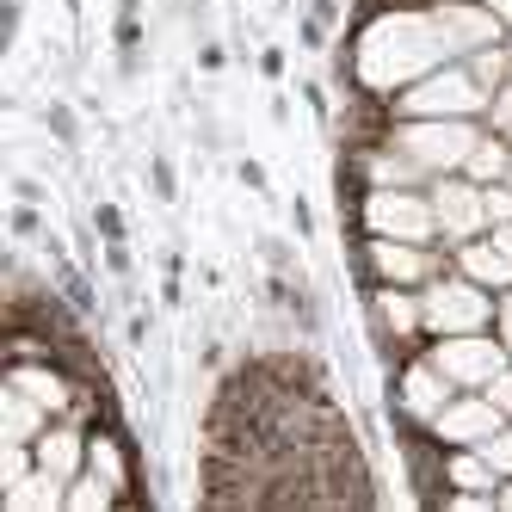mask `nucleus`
I'll return each mask as SVG.
<instances>
[{
  "label": "nucleus",
  "instance_id": "obj_1",
  "mask_svg": "<svg viewBox=\"0 0 512 512\" xmlns=\"http://www.w3.org/2000/svg\"><path fill=\"white\" fill-rule=\"evenodd\" d=\"M457 62L445 19L438 7H420V0H389V7H358L352 25L334 44V87L340 93H377L395 99L401 87H414L432 68Z\"/></svg>",
  "mask_w": 512,
  "mask_h": 512
},
{
  "label": "nucleus",
  "instance_id": "obj_2",
  "mask_svg": "<svg viewBox=\"0 0 512 512\" xmlns=\"http://www.w3.org/2000/svg\"><path fill=\"white\" fill-rule=\"evenodd\" d=\"M346 260H352L358 284H408V290H426L438 272L451 266V247H438V241H389V235L346 229Z\"/></svg>",
  "mask_w": 512,
  "mask_h": 512
},
{
  "label": "nucleus",
  "instance_id": "obj_3",
  "mask_svg": "<svg viewBox=\"0 0 512 512\" xmlns=\"http://www.w3.org/2000/svg\"><path fill=\"white\" fill-rule=\"evenodd\" d=\"M364 334H371V352L389 364L414 358L426 346V303L408 284H364Z\"/></svg>",
  "mask_w": 512,
  "mask_h": 512
},
{
  "label": "nucleus",
  "instance_id": "obj_4",
  "mask_svg": "<svg viewBox=\"0 0 512 512\" xmlns=\"http://www.w3.org/2000/svg\"><path fill=\"white\" fill-rule=\"evenodd\" d=\"M488 87L475 81V68L457 56L445 68H432V75H420L414 87H401L389 99L395 118H488Z\"/></svg>",
  "mask_w": 512,
  "mask_h": 512
},
{
  "label": "nucleus",
  "instance_id": "obj_5",
  "mask_svg": "<svg viewBox=\"0 0 512 512\" xmlns=\"http://www.w3.org/2000/svg\"><path fill=\"white\" fill-rule=\"evenodd\" d=\"M475 136H482V118H389V142L408 155L426 179L438 173H463Z\"/></svg>",
  "mask_w": 512,
  "mask_h": 512
},
{
  "label": "nucleus",
  "instance_id": "obj_6",
  "mask_svg": "<svg viewBox=\"0 0 512 512\" xmlns=\"http://www.w3.org/2000/svg\"><path fill=\"white\" fill-rule=\"evenodd\" d=\"M420 303H426V340H445V334H488L494 315H500V297L488 284H475L469 272L445 266L426 290H420Z\"/></svg>",
  "mask_w": 512,
  "mask_h": 512
},
{
  "label": "nucleus",
  "instance_id": "obj_7",
  "mask_svg": "<svg viewBox=\"0 0 512 512\" xmlns=\"http://www.w3.org/2000/svg\"><path fill=\"white\" fill-rule=\"evenodd\" d=\"M346 229L358 235H389V241H438V216L426 186H371L346 216ZM445 247V241H438Z\"/></svg>",
  "mask_w": 512,
  "mask_h": 512
},
{
  "label": "nucleus",
  "instance_id": "obj_8",
  "mask_svg": "<svg viewBox=\"0 0 512 512\" xmlns=\"http://www.w3.org/2000/svg\"><path fill=\"white\" fill-rule=\"evenodd\" d=\"M457 395V383L438 371V364L426 358V346L414 352V358H401L395 371H389V426L395 420H408V426H432L438 420V408Z\"/></svg>",
  "mask_w": 512,
  "mask_h": 512
},
{
  "label": "nucleus",
  "instance_id": "obj_9",
  "mask_svg": "<svg viewBox=\"0 0 512 512\" xmlns=\"http://www.w3.org/2000/svg\"><path fill=\"white\" fill-rule=\"evenodd\" d=\"M426 358L445 371L457 389H488L506 364H512V352H506V340L494 334H445V340H426Z\"/></svg>",
  "mask_w": 512,
  "mask_h": 512
},
{
  "label": "nucleus",
  "instance_id": "obj_10",
  "mask_svg": "<svg viewBox=\"0 0 512 512\" xmlns=\"http://www.w3.org/2000/svg\"><path fill=\"white\" fill-rule=\"evenodd\" d=\"M426 192H432V216H438V241L445 247L488 235V192L475 186L469 173H438Z\"/></svg>",
  "mask_w": 512,
  "mask_h": 512
},
{
  "label": "nucleus",
  "instance_id": "obj_11",
  "mask_svg": "<svg viewBox=\"0 0 512 512\" xmlns=\"http://www.w3.org/2000/svg\"><path fill=\"white\" fill-rule=\"evenodd\" d=\"M87 469L99 475V482H112L124 494V506L142 500V463H136V445H130V432H124L118 414H99L87 426Z\"/></svg>",
  "mask_w": 512,
  "mask_h": 512
},
{
  "label": "nucleus",
  "instance_id": "obj_12",
  "mask_svg": "<svg viewBox=\"0 0 512 512\" xmlns=\"http://www.w3.org/2000/svg\"><path fill=\"white\" fill-rule=\"evenodd\" d=\"M500 426H506V414L488 401V389H457L426 432L438 438V445H488Z\"/></svg>",
  "mask_w": 512,
  "mask_h": 512
},
{
  "label": "nucleus",
  "instance_id": "obj_13",
  "mask_svg": "<svg viewBox=\"0 0 512 512\" xmlns=\"http://www.w3.org/2000/svg\"><path fill=\"white\" fill-rule=\"evenodd\" d=\"M31 457H38L44 475H56V482L68 488V482L87 469V426H81V420H50V426L38 432V445H31Z\"/></svg>",
  "mask_w": 512,
  "mask_h": 512
},
{
  "label": "nucleus",
  "instance_id": "obj_14",
  "mask_svg": "<svg viewBox=\"0 0 512 512\" xmlns=\"http://www.w3.org/2000/svg\"><path fill=\"white\" fill-rule=\"evenodd\" d=\"M451 266H457V272H469L475 284H488L494 297H500V290H512V253H506L494 235H475V241L451 247Z\"/></svg>",
  "mask_w": 512,
  "mask_h": 512
},
{
  "label": "nucleus",
  "instance_id": "obj_15",
  "mask_svg": "<svg viewBox=\"0 0 512 512\" xmlns=\"http://www.w3.org/2000/svg\"><path fill=\"white\" fill-rule=\"evenodd\" d=\"M56 414L50 408H38L25 389H13V383H0V445H38V432L50 426Z\"/></svg>",
  "mask_w": 512,
  "mask_h": 512
},
{
  "label": "nucleus",
  "instance_id": "obj_16",
  "mask_svg": "<svg viewBox=\"0 0 512 512\" xmlns=\"http://www.w3.org/2000/svg\"><path fill=\"white\" fill-rule=\"evenodd\" d=\"M62 482L56 475H44V469H31L25 482H13V488H0V512H62Z\"/></svg>",
  "mask_w": 512,
  "mask_h": 512
},
{
  "label": "nucleus",
  "instance_id": "obj_17",
  "mask_svg": "<svg viewBox=\"0 0 512 512\" xmlns=\"http://www.w3.org/2000/svg\"><path fill=\"white\" fill-rule=\"evenodd\" d=\"M506 167H512V142H506V136H494V130L482 124V136H475V149H469L463 173L475 179V186H500Z\"/></svg>",
  "mask_w": 512,
  "mask_h": 512
},
{
  "label": "nucleus",
  "instance_id": "obj_18",
  "mask_svg": "<svg viewBox=\"0 0 512 512\" xmlns=\"http://www.w3.org/2000/svg\"><path fill=\"white\" fill-rule=\"evenodd\" d=\"M112 506H124V494L112 482H99L93 469H81L75 482H68V494H62V512H112Z\"/></svg>",
  "mask_w": 512,
  "mask_h": 512
},
{
  "label": "nucleus",
  "instance_id": "obj_19",
  "mask_svg": "<svg viewBox=\"0 0 512 512\" xmlns=\"http://www.w3.org/2000/svg\"><path fill=\"white\" fill-rule=\"evenodd\" d=\"M44 130L62 142V149H81V124H75V105L50 99V105H44Z\"/></svg>",
  "mask_w": 512,
  "mask_h": 512
},
{
  "label": "nucleus",
  "instance_id": "obj_20",
  "mask_svg": "<svg viewBox=\"0 0 512 512\" xmlns=\"http://www.w3.org/2000/svg\"><path fill=\"white\" fill-rule=\"evenodd\" d=\"M260 260H266V272H303L297 266V247H290L284 235H260Z\"/></svg>",
  "mask_w": 512,
  "mask_h": 512
},
{
  "label": "nucleus",
  "instance_id": "obj_21",
  "mask_svg": "<svg viewBox=\"0 0 512 512\" xmlns=\"http://www.w3.org/2000/svg\"><path fill=\"white\" fill-rule=\"evenodd\" d=\"M13 235H19V241H44V235H50V229H44V210L19 198V204H13Z\"/></svg>",
  "mask_w": 512,
  "mask_h": 512
},
{
  "label": "nucleus",
  "instance_id": "obj_22",
  "mask_svg": "<svg viewBox=\"0 0 512 512\" xmlns=\"http://www.w3.org/2000/svg\"><path fill=\"white\" fill-rule=\"evenodd\" d=\"M482 124H488L494 136H506V142H512V81L488 99V118H482Z\"/></svg>",
  "mask_w": 512,
  "mask_h": 512
},
{
  "label": "nucleus",
  "instance_id": "obj_23",
  "mask_svg": "<svg viewBox=\"0 0 512 512\" xmlns=\"http://www.w3.org/2000/svg\"><path fill=\"white\" fill-rule=\"evenodd\" d=\"M482 457H488V463L500 469V482H506V475H512V420H506V426H500V432L488 438V445H482Z\"/></svg>",
  "mask_w": 512,
  "mask_h": 512
},
{
  "label": "nucleus",
  "instance_id": "obj_24",
  "mask_svg": "<svg viewBox=\"0 0 512 512\" xmlns=\"http://www.w3.org/2000/svg\"><path fill=\"white\" fill-rule=\"evenodd\" d=\"M149 186H155V198H161V204H173V198H179V179H173V161H167V155H155V161H149Z\"/></svg>",
  "mask_w": 512,
  "mask_h": 512
},
{
  "label": "nucleus",
  "instance_id": "obj_25",
  "mask_svg": "<svg viewBox=\"0 0 512 512\" xmlns=\"http://www.w3.org/2000/svg\"><path fill=\"white\" fill-rule=\"evenodd\" d=\"M488 192V229H506L512 223V186L500 179V186H482Z\"/></svg>",
  "mask_w": 512,
  "mask_h": 512
},
{
  "label": "nucleus",
  "instance_id": "obj_26",
  "mask_svg": "<svg viewBox=\"0 0 512 512\" xmlns=\"http://www.w3.org/2000/svg\"><path fill=\"white\" fill-rule=\"evenodd\" d=\"M93 229H99V241H124V210L118 204H93Z\"/></svg>",
  "mask_w": 512,
  "mask_h": 512
},
{
  "label": "nucleus",
  "instance_id": "obj_27",
  "mask_svg": "<svg viewBox=\"0 0 512 512\" xmlns=\"http://www.w3.org/2000/svg\"><path fill=\"white\" fill-rule=\"evenodd\" d=\"M309 13H315L327 31H346V25H352V19H346V13H352L346 0H309Z\"/></svg>",
  "mask_w": 512,
  "mask_h": 512
},
{
  "label": "nucleus",
  "instance_id": "obj_28",
  "mask_svg": "<svg viewBox=\"0 0 512 512\" xmlns=\"http://www.w3.org/2000/svg\"><path fill=\"white\" fill-rule=\"evenodd\" d=\"M235 179H241V186H247V192H260V198L272 192V179H266V167H260V161H253V155H241V161H235Z\"/></svg>",
  "mask_w": 512,
  "mask_h": 512
},
{
  "label": "nucleus",
  "instance_id": "obj_29",
  "mask_svg": "<svg viewBox=\"0 0 512 512\" xmlns=\"http://www.w3.org/2000/svg\"><path fill=\"white\" fill-rule=\"evenodd\" d=\"M290 229H297V241H315V210H309V198H303V192L290 198Z\"/></svg>",
  "mask_w": 512,
  "mask_h": 512
},
{
  "label": "nucleus",
  "instance_id": "obj_30",
  "mask_svg": "<svg viewBox=\"0 0 512 512\" xmlns=\"http://www.w3.org/2000/svg\"><path fill=\"white\" fill-rule=\"evenodd\" d=\"M105 272H112L118 284H130V247L124 241H105Z\"/></svg>",
  "mask_w": 512,
  "mask_h": 512
},
{
  "label": "nucleus",
  "instance_id": "obj_31",
  "mask_svg": "<svg viewBox=\"0 0 512 512\" xmlns=\"http://www.w3.org/2000/svg\"><path fill=\"white\" fill-rule=\"evenodd\" d=\"M488 401H494V408H500V414L512 420V364H506V371H500V377L488 383Z\"/></svg>",
  "mask_w": 512,
  "mask_h": 512
},
{
  "label": "nucleus",
  "instance_id": "obj_32",
  "mask_svg": "<svg viewBox=\"0 0 512 512\" xmlns=\"http://www.w3.org/2000/svg\"><path fill=\"white\" fill-rule=\"evenodd\" d=\"M223 62H229V50L216 44V38H204V44H198V68H204V75H223Z\"/></svg>",
  "mask_w": 512,
  "mask_h": 512
},
{
  "label": "nucleus",
  "instance_id": "obj_33",
  "mask_svg": "<svg viewBox=\"0 0 512 512\" xmlns=\"http://www.w3.org/2000/svg\"><path fill=\"white\" fill-rule=\"evenodd\" d=\"M494 334L506 340V352H512V290H500V315H494Z\"/></svg>",
  "mask_w": 512,
  "mask_h": 512
},
{
  "label": "nucleus",
  "instance_id": "obj_34",
  "mask_svg": "<svg viewBox=\"0 0 512 512\" xmlns=\"http://www.w3.org/2000/svg\"><path fill=\"white\" fill-rule=\"evenodd\" d=\"M260 75H266V81H284V50H278V44L260 50Z\"/></svg>",
  "mask_w": 512,
  "mask_h": 512
},
{
  "label": "nucleus",
  "instance_id": "obj_35",
  "mask_svg": "<svg viewBox=\"0 0 512 512\" xmlns=\"http://www.w3.org/2000/svg\"><path fill=\"white\" fill-rule=\"evenodd\" d=\"M13 198H25V204H44L50 192L38 186V179H25V173H19V179H13Z\"/></svg>",
  "mask_w": 512,
  "mask_h": 512
},
{
  "label": "nucleus",
  "instance_id": "obj_36",
  "mask_svg": "<svg viewBox=\"0 0 512 512\" xmlns=\"http://www.w3.org/2000/svg\"><path fill=\"white\" fill-rule=\"evenodd\" d=\"M272 124H278V130L290 124V99H284V93H272Z\"/></svg>",
  "mask_w": 512,
  "mask_h": 512
},
{
  "label": "nucleus",
  "instance_id": "obj_37",
  "mask_svg": "<svg viewBox=\"0 0 512 512\" xmlns=\"http://www.w3.org/2000/svg\"><path fill=\"white\" fill-rule=\"evenodd\" d=\"M494 506H500V512H512V475H506V482L494 488Z\"/></svg>",
  "mask_w": 512,
  "mask_h": 512
},
{
  "label": "nucleus",
  "instance_id": "obj_38",
  "mask_svg": "<svg viewBox=\"0 0 512 512\" xmlns=\"http://www.w3.org/2000/svg\"><path fill=\"white\" fill-rule=\"evenodd\" d=\"M488 235H494V241H500V247L512 253V223H506V229H488Z\"/></svg>",
  "mask_w": 512,
  "mask_h": 512
},
{
  "label": "nucleus",
  "instance_id": "obj_39",
  "mask_svg": "<svg viewBox=\"0 0 512 512\" xmlns=\"http://www.w3.org/2000/svg\"><path fill=\"white\" fill-rule=\"evenodd\" d=\"M506 186H512V167H506Z\"/></svg>",
  "mask_w": 512,
  "mask_h": 512
}]
</instances>
